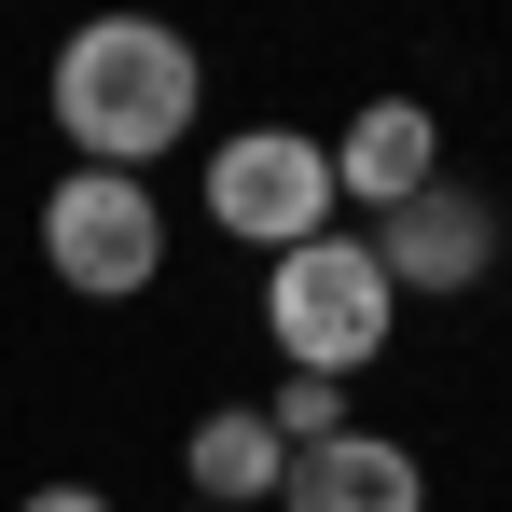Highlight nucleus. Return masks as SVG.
<instances>
[{"instance_id": "nucleus-8", "label": "nucleus", "mask_w": 512, "mask_h": 512, "mask_svg": "<svg viewBox=\"0 0 512 512\" xmlns=\"http://www.w3.org/2000/svg\"><path fill=\"white\" fill-rule=\"evenodd\" d=\"M180 471H194V512H263L277 471H291V443L263 429V402H208L194 443H180Z\"/></svg>"}, {"instance_id": "nucleus-1", "label": "nucleus", "mask_w": 512, "mask_h": 512, "mask_svg": "<svg viewBox=\"0 0 512 512\" xmlns=\"http://www.w3.org/2000/svg\"><path fill=\"white\" fill-rule=\"evenodd\" d=\"M56 125L70 153L111 180H153V153L194 139V42L180 28H139V14H97L56 42Z\"/></svg>"}, {"instance_id": "nucleus-9", "label": "nucleus", "mask_w": 512, "mask_h": 512, "mask_svg": "<svg viewBox=\"0 0 512 512\" xmlns=\"http://www.w3.org/2000/svg\"><path fill=\"white\" fill-rule=\"evenodd\" d=\"M263 429L305 457V443H346V429H360V402H346L333 374H277V388H263Z\"/></svg>"}, {"instance_id": "nucleus-6", "label": "nucleus", "mask_w": 512, "mask_h": 512, "mask_svg": "<svg viewBox=\"0 0 512 512\" xmlns=\"http://www.w3.org/2000/svg\"><path fill=\"white\" fill-rule=\"evenodd\" d=\"M277 512H429V471H416V443L346 429V443H305L277 471Z\"/></svg>"}, {"instance_id": "nucleus-3", "label": "nucleus", "mask_w": 512, "mask_h": 512, "mask_svg": "<svg viewBox=\"0 0 512 512\" xmlns=\"http://www.w3.org/2000/svg\"><path fill=\"white\" fill-rule=\"evenodd\" d=\"M42 263H56V291H84V305H139V291L167 277V208H153V180L70 167L42 194Z\"/></svg>"}, {"instance_id": "nucleus-2", "label": "nucleus", "mask_w": 512, "mask_h": 512, "mask_svg": "<svg viewBox=\"0 0 512 512\" xmlns=\"http://www.w3.org/2000/svg\"><path fill=\"white\" fill-rule=\"evenodd\" d=\"M388 319H402V291H388V263H374V236H305V250L263 263V333H277V360L291 374H374V346H388Z\"/></svg>"}, {"instance_id": "nucleus-7", "label": "nucleus", "mask_w": 512, "mask_h": 512, "mask_svg": "<svg viewBox=\"0 0 512 512\" xmlns=\"http://www.w3.org/2000/svg\"><path fill=\"white\" fill-rule=\"evenodd\" d=\"M443 180V125H429L416 97H360V125L333 139V194H360L374 222L402 208V194H429Z\"/></svg>"}, {"instance_id": "nucleus-10", "label": "nucleus", "mask_w": 512, "mask_h": 512, "mask_svg": "<svg viewBox=\"0 0 512 512\" xmlns=\"http://www.w3.org/2000/svg\"><path fill=\"white\" fill-rule=\"evenodd\" d=\"M14 512H111V499H97V485H28Z\"/></svg>"}, {"instance_id": "nucleus-4", "label": "nucleus", "mask_w": 512, "mask_h": 512, "mask_svg": "<svg viewBox=\"0 0 512 512\" xmlns=\"http://www.w3.org/2000/svg\"><path fill=\"white\" fill-rule=\"evenodd\" d=\"M333 139H305V125H250V139H222L208 153V222L236 236V250H305V236H333Z\"/></svg>"}, {"instance_id": "nucleus-5", "label": "nucleus", "mask_w": 512, "mask_h": 512, "mask_svg": "<svg viewBox=\"0 0 512 512\" xmlns=\"http://www.w3.org/2000/svg\"><path fill=\"white\" fill-rule=\"evenodd\" d=\"M374 263H388V291H471V277L499 263V222H485V194L429 180V194H402V208L374 222Z\"/></svg>"}]
</instances>
